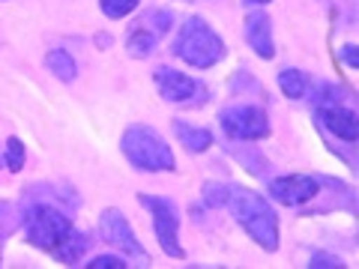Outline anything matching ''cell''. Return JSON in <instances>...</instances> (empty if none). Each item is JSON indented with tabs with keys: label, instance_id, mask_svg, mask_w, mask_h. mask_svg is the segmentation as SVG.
Returning a JSON list of instances; mask_svg holds the SVG:
<instances>
[{
	"label": "cell",
	"instance_id": "1",
	"mask_svg": "<svg viewBox=\"0 0 359 269\" xmlns=\"http://www.w3.org/2000/svg\"><path fill=\"white\" fill-rule=\"evenodd\" d=\"M224 207L231 209L233 221H237L264 251H276L278 249V216H276V209L255 192V188L228 183Z\"/></svg>",
	"mask_w": 359,
	"mask_h": 269
},
{
	"label": "cell",
	"instance_id": "9",
	"mask_svg": "<svg viewBox=\"0 0 359 269\" xmlns=\"http://www.w3.org/2000/svg\"><path fill=\"white\" fill-rule=\"evenodd\" d=\"M318 120L323 123V129H330L335 138H341L347 144H353L359 138V114L351 105H344L339 96L318 102Z\"/></svg>",
	"mask_w": 359,
	"mask_h": 269
},
{
	"label": "cell",
	"instance_id": "18",
	"mask_svg": "<svg viewBox=\"0 0 359 269\" xmlns=\"http://www.w3.org/2000/svg\"><path fill=\"white\" fill-rule=\"evenodd\" d=\"M6 167L13 174H18L21 167H25V141L15 138V134L6 141Z\"/></svg>",
	"mask_w": 359,
	"mask_h": 269
},
{
	"label": "cell",
	"instance_id": "12",
	"mask_svg": "<svg viewBox=\"0 0 359 269\" xmlns=\"http://www.w3.org/2000/svg\"><path fill=\"white\" fill-rule=\"evenodd\" d=\"M174 134L189 153H204L212 147V132L201 126H189L186 120H174Z\"/></svg>",
	"mask_w": 359,
	"mask_h": 269
},
{
	"label": "cell",
	"instance_id": "6",
	"mask_svg": "<svg viewBox=\"0 0 359 269\" xmlns=\"http://www.w3.org/2000/svg\"><path fill=\"white\" fill-rule=\"evenodd\" d=\"M96 230H99V240L108 242L111 249H117L120 254H129L135 257V261H144V263H150V254L147 249L138 242V237H135V230H132V224L126 219V212H120V209H105L102 216H99V224H96Z\"/></svg>",
	"mask_w": 359,
	"mask_h": 269
},
{
	"label": "cell",
	"instance_id": "23",
	"mask_svg": "<svg viewBox=\"0 0 359 269\" xmlns=\"http://www.w3.org/2000/svg\"><path fill=\"white\" fill-rule=\"evenodd\" d=\"M309 266L311 269H344V261L335 254H327V251H314L309 257Z\"/></svg>",
	"mask_w": 359,
	"mask_h": 269
},
{
	"label": "cell",
	"instance_id": "22",
	"mask_svg": "<svg viewBox=\"0 0 359 269\" xmlns=\"http://www.w3.org/2000/svg\"><path fill=\"white\" fill-rule=\"evenodd\" d=\"M228 198V183H204V200L210 207H224Z\"/></svg>",
	"mask_w": 359,
	"mask_h": 269
},
{
	"label": "cell",
	"instance_id": "20",
	"mask_svg": "<svg viewBox=\"0 0 359 269\" xmlns=\"http://www.w3.org/2000/svg\"><path fill=\"white\" fill-rule=\"evenodd\" d=\"M87 269H126L129 263L123 261L120 254H96V257H90L87 263H81Z\"/></svg>",
	"mask_w": 359,
	"mask_h": 269
},
{
	"label": "cell",
	"instance_id": "13",
	"mask_svg": "<svg viewBox=\"0 0 359 269\" xmlns=\"http://www.w3.org/2000/svg\"><path fill=\"white\" fill-rule=\"evenodd\" d=\"M90 249V237H87V233H81V230H72L69 233V237H66L60 245H57V249H54L51 251V257H57V261L60 263H78V261H81V254Z\"/></svg>",
	"mask_w": 359,
	"mask_h": 269
},
{
	"label": "cell",
	"instance_id": "24",
	"mask_svg": "<svg viewBox=\"0 0 359 269\" xmlns=\"http://www.w3.org/2000/svg\"><path fill=\"white\" fill-rule=\"evenodd\" d=\"M341 57H344V63L351 66V69H359V51H356L353 42H347L344 48H341Z\"/></svg>",
	"mask_w": 359,
	"mask_h": 269
},
{
	"label": "cell",
	"instance_id": "21",
	"mask_svg": "<svg viewBox=\"0 0 359 269\" xmlns=\"http://www.w3.org/2000/svg\"><path fill=\"white\" fill-rule=\"evenodd\" d=\"M171 21H174L171 13H165V9H153V13H147V18H144L141 25H153V33L159 36V33L171 30Z\"/></svg>",
	"mask_w": 359,
	"mask_h": 269
},
{
	"label": "cell",
	"instance_id": "5",
	"mask_svg": "<svg viewBox=\"0 0 359 269\" xmlns=\"http://www.w3.org/2000/svg\"><path fill=\"white\" fill-rule=\"evenodd\" d=\"M138 204L150 209L153 216V230H156V240H159L162 251L168 257H177V261H183L186 251L183 245H180L177 233H180V209L171 198H159V195H138Z\"/></svg>",
	"mask_w": 359,
	"mask_h": 269
},
{
	"label": "cell",
	"instance_id": "7",
	"mask_svg": "<svg viewBox=\"0 0 359 269\" xmlns=\"http://www.w3.org/2000/svg\"><path fill=\"white\" fill-rule=\"evenodd\" d=\"M219 123L231 141H264L269 138L266 111L257 105H231L219 114Z\"/></svg>",
	"mask_w": 359,
	"mask_h": 269
},
{
	"label": "cell",
	"instance_id": "11",
	"mask_svg": "<svg viewBox=\"0 0 359 269\" xmlns=\"http://www.w3.org/2000/svg\"><path fill=\"white\" fill-rule=\"evenodd\" d=\"M245 42L252 45V51L264 60H273L276 42H273V21L266 13H249L245 15Z\"/></svg>",
	"mask_w": 359,
	"mask_h": 269
},
{
	"label": "cell",
	"instance_id": "19",
	"mask_svg": "<svg viewBox=\"0 0 359 269\" xmlns=\"http://www.w3.org/2000/svg\"><path fill=\"white\" fill-rule=\"evenodd\" d=\"M141 0H99V6H102V13L108 15V18H126L135 6H138Z\"/></svg>",
	"mask_w": 359,
	"mask_h": 269
},
{
	"label": "cell",
	"instance_id": "2",
	"mask_svg": "<svg viewBox=\"0 0 359 269\" xmlns=\"http://www.w3.org/2000/svg\"><path fill=\"white\" fill-rule=\"evenodd\" d=\"M120 150L129 159V165L138 167V171L156 174V171H174L177 167V159L171 147H168V141L147 123H135V126L123 132Z\"/></svg>",
	"mask_w": 359,
	"mask_h": 269
},
{
	"label": "cell",
	"instance_id": "17",
	"mask_svg": "<svg viewBox=\"0 0 359 269\" xmlns=\"http://www.w3.org/2000/svg\"><path fill=\"white\" fill-rule=\"evenodd\" d=\"M25 224V209H18L15 204H0V242Z\"/></svg>",
	"mask_w": 359,
	"mask_h": 269
},
{
	"label": "cell",
	"instance_id": "10",
	"mask_svg": "<svg viewBox=\"0 0 359 269\" xmlns=\"http://www.w3.org/2000/svg\"><path fill=\"white\" fill-rule=\"evenodd\" d=\"M269 198L278 200L285 207H299L320 192V179L318 177H306V174H290V177H276L269 179Z\"/></svg>",
	"mask_w": 359,
	"mask_h": 269
},
{
	"label": "cell",
	"instance_id": "3",
	"mask_svg": "<svg viewBox=\"0 0 359 269\" xmlns=\"http://www.w3.org/2000/svg\"><path fill=\"white\" fill-rule=\"evenodd\" d=\"M171 51L183 63L195 66V69H210V66H216L224 57V42L204 18L192 15V18L183 21Z\"/></svg>",
	"mask_w": 359,
	"mask_h": 269
},
{
	"label": "cell",
	"instance_id": "4",
	"mask_svg": "<svg viewBox=\"0 0 359 269\" xmlns=\"http://www.w3.org/2000/svg\"><path fill=\"white\" fill-rule=\"evenodd\" d=\"M25 237L30 245H36L42 251H54L57 245L75 230L72 228V212H66L63 207H54L48 200H36L25 209Z\"/></svg>",
	"mask_w": 359,
	"mask_h": 269
},
{
	"label": "cell",
	"instance_id": "15",
	"mask_svg": "<svg viewBox=\"0 0 359 269\" xmlns=\"http://www.w3.org/2000/svg\"><path fill=\"white\" fill-rule=\"evenodd\" d=\"M278 87H282V93L287 99H302L309 93V75L302 69H294V66H285L278 72Z\"/></svg>",
	"mask_w": 359,
	"mask_h": 269
},
{
	"label": "cell",
	"instance_id": "14",
	"mask_svg": "<svg viewBox=\"0 0 359 269\" xmlns=\"http://www.w3.org/2000/svg\"><path fill=\"white\" fill-rule=\"evenodd\" d=\"M126 51H129V57H135V60L150 57V54L156 51V33H153L147 25L135 27V30L129 33V39H126Z\"/></svg>",
	"mask_w": 359,
	"mask_h": 269
},
{
	"label": "cell",
	"instance_id": "8",
	"mask_svg": "<svg viewBox=\"0 0 359 269\" xmlns=\"http://www.w3.org/2000/svg\"><path fill=\"white\" fill-rule=\"evenodd\" d=\"M153 81H156V87H159L165 102H174V105H201L204 96H207L204 84H198L195 78L171 69V66H156Z\"/></svg>",
	"mask_w": 359,
	"mask_h": 269
},
{
	"label": "cell",
	"instance_id": "25",
	"mask_svg": "<svg viewBox=\"0 0 359 269\" xmlns=\"http://www.w3.org/2000/svg\"><path fill=\"white\" fill-rule=\"evenodd\" d=\"M243 4H245V6H266L269 0H243Z\"/></svg>",
	"mask_w": 359,
	"mask_h": 269
},
{
	"label": "cell",
	"instance_id": "16",
	"mask_svg": "<svg viewBox=\"0 0 359 269\" xmlns=\"http://www.w3.org/2000/svg\"><path fill=\"white\" fill-rule=\"evenodd\" d=\"M45 66H48V72H54L60 81H72V78L78 75V66L72 60V54L63 51V48H54V51L45 54Z\"/></svg>",
	"mask_w": 359,
	"mask_h": 269
}]
</instances>
